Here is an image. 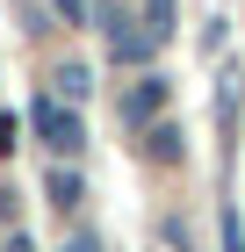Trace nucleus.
Returning <instances> with one entry per match:
<instances>
[{
    "instance_id": "1",
    "label": "nucleus",
    "mask_w": 245,
    "mask_h": 252,
    "mask_svg": "<svg viewBox=\"0 0 245 252\" xmlns=\"http://www.w3.org/2000/svg\"><path fill=\"white\" fill-rule=\"evenodd\" d=\"M29 123H36V137H43V152H51V158H79V152H87V123H79V108H65V101L36 94Z\"/></svg>"
},
{
    "instance_id": "2",
    "label": "nucleus",
    "mask_w": 245,
    "mask_h": 252,
    "mask_svg": "<svg viewBox=\"0 0 245 252\" xmlns=\"http://www.w3.org/2000/svg\"><path fill=\"white\" fill-rule=\"evenodd\" d=\"M101 29H108V51H115V65H144L159 43L144 36V22H130L123 7H101Z\"/></svg>"
},
{
    "instance_id": "3",
    "label": "nucleus",
    "mask_w": 245,
    "mask_h": 252,
    "mask_svg": "<svg viewBox=\"0 0 245 252\" xmlns=\"http://www.w3.org/2000/svg\"><path fill=\"white\" fill-rule=\"evenodd\" d=\"M166 94H173L166 79H159V72H144L130 94H123V123H130V130H151V123L166 116Z\"/></svg>"
},
{
    "instance_id": "4",
    "label": "nucleus",
    "mask_w": 245,
    "mask_h": 252,
    "mask_svg": "<svg viewBox=\"0 0 245 252\" xmlns=\"http://www.w3.org/2000/svg\"><path fill=\"white\" fill-rule=\"evenodd\" d=\"M87 94H94V72H87V65H58V72H51V101H65V108H79Z\"/></svg>"
},
{
    "instance_id": "5",
    "label": "nucleus",
    "mask_w": 245,
    "mask_h": 252,
    "mask_svg": "<svg viewBox=\"0 0 245 252\" xmlns=\"http://www.w3.org/2000/svg\"><path fill=\"white\" fill-rule=\"evenodd\" d=\"M144 158L151 166H180V123H166V116L151 123L144 130Z\"/></svg>"
},
{
    "instance_id": "6",
    "label": "nucleus",
    "mask_w": 245,
    "mask_h": 252,
    "mask_svg": "<svg viewBox=\"0 0 245 252\" xmlns=\"http://www.w3.org/2000/svg\"><path fill=\"white\" fill-rule=\"evenodd\" d=\"M43 194H51V209H79V202H87V188H79V173H72V166H51Z\"/></svg>"
},
{
    "instance_id": "7",
    "label": "nucleus",
    "mask_w": 245,
    "mask_h": 252,
    "mask_svg": "<svg viewBox=\"0 0 245 252\" xmlns=\"http://www.w3.org/2000/svg\"><path fill=\"white\" fill-rule=\"evenodd\" d=\"M173 15H180L173 0H144V36H151V43H166V36H173Z\"/></svg>"
},
{
    "instance_id": "8",
    "label": "nucleus",
    "mask_w": 245,
    "mask_h": 252,
    "mask_svg": "<svg viewBox=\"0 0 245 252\" xmlns=\"http://www.w3.org/2000/svg\"><path fill=\"white\" fill-rule=\"evenodd\" d=\"M216 123H224V137L238 130V79H224V87H216Z\"/></svg>"
},
{
    "instance_id": "9",
    "label": "nucleus",
    "mask_w": 245,
    "mask_h": 252,
    "mask_svg": "<svg viewBox=\"0 0 245 252\" xmlns=\"http://www.w3.org/2000/svg\"><path fill=\"white\" fill-rule=\"evenodd\" d=\"M51 7H58V22H72V29H87V15H94L87 0H51Z\"/></svg>"
},
{
    "instance_id": "10",
    "label": "nucleus",
    "mask_w": 245,
    "mask_h": 252,
    "mask_svg": "<svg viewBox=\"0 0 245 252\" xmlns=\"http://www.w3.org/2000/svg\"><path fill=\"white\" fill-rule=\"evenodd\" d=\"M224 252H245V223H238V209H224Z\"/></svg>"
},
{
    "instance_id": "11",
    "label": "nucleus",
    "mask_w": 245,
    "mask_h": 252,
    "mask_svg": "<svg viewBox=\"0 0 245 252\" xmlns=\"http://www.w3.org/2000/svg\"><path fill=\"white\" fill-rule=\"evenodd\" d=\"M65 252H101V238H94V231H72V238H65Z\"/></svg>"
},
{
    "instance_id": "12",
    "label": "nucleus",
    "mask_w": 245,
    "mask_h": 252,
    "mask_svg": "<svg viewBox=\"0 0 245 252\" xmlns=\"http://www.w3.org/2000/svg\"><path fill=\"white\" fill-rule=\"evenodd\" d=\"M15 152V116H0V158Z\"/></svg>"
},
{
    "instance_id": "13",
    "label": "nucleus",
    "mask_w": 245,
    "mask_h": 252,
    "mask_svg": "<svg viewBox=\"0 0 245 252\" xmlns=\"http://www.w3.org/2000/svg\"><path fill=\"white\" fill-rule=\"evenodd\" d=\"M0 252H36V245H29V238H22V231H15V238H7V245H0Z\"/></svg>"
}]
</instances>
